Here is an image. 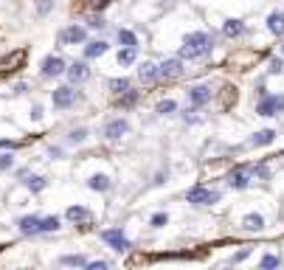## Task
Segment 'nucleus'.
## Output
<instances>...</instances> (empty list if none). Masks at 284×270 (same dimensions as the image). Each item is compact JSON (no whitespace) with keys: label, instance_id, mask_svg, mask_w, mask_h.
<instances>
[{"label":"nucleus","instance_id":"23","mask_svg":"<svg viewBox=\"0 0 284 270\" xmlns=\"http://www.w3.org/2000/svg\"><path fill=\"white\" fill-rule=\"evenodd\" d=\"M87 186H90L93 192H107V189H110V178H107V175H93L90 180H87Z\"/></svg>","mask_w":284,"mask_h":270},{"label":"nucleus","instance_id":"2","mask_svg":"<svg viewBox=\"0 0 284 270\" xmlns=\"http://www.w3.org/2000/svg\"><path fill=\"white\" fill-rule=\"evenodd\" d=\"M101 239H104L113 250H118V253H127V250L132 248V242L127 239V234H124L121 228H107V231H101Z\"/></svg>","mask_w":284,"mask_h":270},{"label":"nucleus","instance_id":"26","mask_svg":"<svg viewBox=\"0 0 284 270\" xmlns=\"http://www.w3.org/2000/svg\"><path fill=\"white\" fill-rule=\"evenodd\" d=\"M138 59V48H121L118 51V65H132Z\"/></svg>","mask_w":284,"mask_h":270},{"label":"nucleus","instance_id":"30","mask_svg":"<svg viewBox=\"0 0 284 270\" xmlns=\"http://www.w3.org/2000/svg\"><path fill=\"white\" fill-rule=\"evenodd\" d=\"M110 87H113V93H124V90H129V79H113Z\"/></svg>","mask_w":284,"mask_h":270},{"label":"nucleus","instance_id":"11","mask_svg":"<svg viewBox=\"0 0 284 270\" xmlns=\"http://www.w3.org/2000/svg\"><path fill=\"white\" fill-rule=\"evenodd\" d=\"M65 73H68V79H71V85H82V82H87L90 79V68H87L85 62H73L65 68Z\"/></svg>","mask_w":284,"mask_h":270},{"label":"nucleus","instance_id":"17","mask_svg":"<svg viewBox=\"0 0 284 270\" xmlns=\"http://www.w3.org/2000/svg\"><path fill=\"white\" fill-rule=\"evenodd\" d=\"M222 34H225L228 40L242 37V34H245V23H242V20H225V26H222Z\"/></svg>","mask_w":284,"mask_h":270},{"label":"nucleus","instance_id":"41","mask_svg":"<svg viewBox=\"0 0 284 270\" xmlns=\"http://www.w3.org/2000/svg\"><path fill=\"white\" fill-rule=\"evenodd\" d=\"M281 54H284V45H281Z\"/></svg>","mask_w":284,"mask_h":270},{"label":"nucleus","instance_id":"21","mask_svg":"<svg viewBox=\"0 0 284 270\" xmlns=\"http://www.w3.org/2000/svg\"><path fill=\"white\" fill-rule=\"evenodd\" d=\"M138 79H141V82H155V79H158V65L141 62V65H138Z\"/></svg>","mask_w":284,"mask_h":270},{"label":"nucleus","instance_id":"18","mask_svg":"<svg viewBox=\"0 0 284 270\" xmlns=\"http://www.w3.org/2000/svg\"><path fill=\"white\" fill-rule=\"evenodd\" d=\"M65 217L71 222H90V211H87L85 206H71L68 211H65Z\"/></svg>","mask_w":284,"mask_h":270},{"label":"nucleus","instance_id":"10","mask_svg":"<svg viewBox=\"0 0 284 270\" xmlns=\"http://www.w3.org/2000/svg\"><path fill=\"white\" fill-rule=\"evenodd\" d=\"M59 40H62V45H82L87 40V31L82 26H68L59 31Z\"/></svg>","mask_w":284,"mask_h":270},{"label":"nucleus","instance_id":"16","mask_svg":"<svg viewBox=\"0 0 284 270\" xmlns=\"http://www.w3.org/2000/svg\"><path fill=\"white\" fill-rule=\"evenodd\" d=\"M276 141V129H259V132L250 138V147H267V144Z\"/></svg>","mask_w":284,"mask_h":270},{"label":"nucleus","instance_id":"5","mask_svg":"<svg viewBox=\"0 0 284 270\" xmlns=\"http://www.w3.org/2000/svg\"><path fill=\"white\" fill-rule=\"evenodd\" d=\"M127 132H129V121L121 118V115H118V118H110L104 124V138H107V141H118V138H124Z\"/></svg>","mask_w":284,"mask_h":270},{"label":"nucleus","instance_id":"35","mask_svg":"<svg viewBox=\"0 0 284 270\" xmlns=\"http://www.w3.org/2000/svg\"><path fill=\"white\" fill-rule=\"evenodd\" d=\"M248 256H250V248H242V250H239V253H234V256H231V264H236V262H242V259H248Z\"/></svg>","mask_w":284,"mask_h":270},{"label":"nucleus","instance_id":"33","mask_svg":"<svg viewBox=\"0 0 284 270\" xmlns=\"http://www.w3.org/2000/svg\"><path fill=\"white\" fill-rule=\"evenodd\" d=\"M87 26H90V29H104L107 23H104V17H96V15H90V17H87Z\"/></svg>","mask_w":284,"mask_h":270},{"label":"nucleus","instance_id":"9","mask_svg":"<svg viewBox=\"0 0 284 270\" xmlns=\"http://www.w3.org/2000/svg\"><path fill=\"white\" fill-rule=\"evenodd\" d=\"M228 186L231 189H236V192H242V189H248L250 186V175H248V169L245 166H234V169L228 172Z\"/></svg>","mask_w":284,"mask_h":270},{"label":"nucleus","instance_id":"25","mask_svg":"<svg viewBox=\"0 0 284 270\" xmlns=\"http://www.w3.org/2000/svg\"><path fill=\"white\" fill-rule=\"evenodd\" d=\"M40 231H43V234L59 231V217H57V214H54V217H43V220H40Z\"/></svg>","mask_w":284,"mask_h":270},{"label":"nucleus","instance_id":"37","mask_svg":"<svg viewBox=\"0 0 284 270\" xmlns=\"http://www.w3.org/2000/svg\"><path fill=\"white\" fill-rule=\"evenodd\" d=\"M284 71V62H281V59H273V62H270V73H281Z\"/></svg>","mask_w":284,"mask_h":270},{"label":"nucleus","instance_id":"13","mask_svg":"<svg viewBox=\"0 0 284 270\" xmlns=\"http://www.w3.org/2000/svg\"><path fill=\"white\" fill-rule=\"evenodd\" d=\"M189 101H192L194 107L208 104V101H211V87H206V85H194V87H189Z\"/></svg>","mask_w":284,"mask_h":270},{"label":"nucleus","instance_id":"31","mask_svg":"<svg viewBox=\"0 0 284 270\" xmlns=\"http://www.w3.org/2000/svg\"><path fill=\"white\" fill-rule=\"evenodd\" d=\"M85 138H87V129H73V132L68 135V141L71 144H82Z\"/></svg>","mask_w":284,"mask_h":270},{"label":"nucleus","instance_id":"7","mask_svg":"<svg viewBox=\"0 0 284 270\" xmlns=\"http://www.w3.org/2000/svg\"><path fill=\"white\" fill-rule=\"evenodd\" d=\"M183 73V59L180 57H172V59H164L158 65V79H178Z\"/></svg>","mask_w":284,"mask_h":270},{"label":"nucleus","instance_id":"1","mask_svg":"<svg viewBox=\"0 0 284 270\" xmlns=\"http://www.w3.org/2000/svg\"><path fill=\"white\" fill-rule=\"evenodd\" d=\"M214 48V37L208 31H192V34H186L183 45H180V59H200L211 54Z\"/></svg>","mask_w":284,"mask_h":270},{"label":"nucleus","instance_id":"24","mask_svg":"<svg viewBox=\"0 0 284 270\" xmlns=\"http://www.w3.org/2000/svg\"><path fill=\"white\" fill-rule=\"evenodd\" d=\"M59 264H71V267H87V259L82 253H68L59 256Z\"/></svg>","mask_w":284,"mask_h":270},{"label":"nucleus","instance_id":"39","mask_svg":"<svg viewBox=\"0 0 284 270\" xmlns=\"http://www.w3.org/2000/svg\"><path fill=\"white\" fill-rule=\"evenodd\" d=\"M31 118H34V121L43 118V107H34V110H31Z\"/></svg>","mask_w":284,"mask_h":270},{"label":"nucleus","instance_id":"34","mask_svg":"<svg viewBox=\"0 0 284 270\" xmlns=\"http://www.w3.org/2000/svg\"><path fill=\"white\" fill-rule=\"evenodd\" d=\"M12 164H15V158H12V155H0V172L12 169Z\"/></svg>","mask_w":284,"mask_h":270},{"label":"nucleus","instance_id":"15","mask_svg":"<svg viewBox=\"0 0 284 270\" xmlns=\"http://www.w3.org/2000/svg\"><path fill=\"white\" fill-rule=\"evenodd\" d=\"M23 186H26V189H31L34 194H40L45 186H48V180L40 178V175H23Z\"/></svg>","mask_w":284,"mask_h":270},{"label":"nucleus","instance_id":"40","mask_svg":"<svg viewBox=\"0 0 284 270\" xmlns=\"http://www.w3.org/2000/svg\"><path fill=\"white\" fill-rule=\"evenodd\" d=\"M6 147L12 150V147H17V144H15V141H0V150H6Z\"/></svg>","mask_w":284,"mask_h":270},{"label":"nucleus","instance_id":"3","mask_svg":"<svg viewBox=\"0 0 284 270\" xmlns=\"http://www.w3.org/2000/svg\"><path fill=\"white\" fill-rule=\"evenodd\" d=\"M186 200L192 203V206H211L220 200V192H208L206 186H192L189 192H186Z\"/></svg>","mask_w":284,"mask_h":270},{"label":"nucleus","instance_id":"20","mask_svg":"<svg viewBox=\"0 0 284 270\" xmlns=\"http://www.w3.org/2000/svg\"><path fill=\"white\" fill-rule=\"evenodd\" d=\"M115 40H118V45H121V48H138V37H135L129 29H118Z\"/></svg>","mask_w":284,"mask_h":270},{"label":"nucleus","instance_id":"36","mask_svg":"<svg viewBox=\"0 0 284 270\" xmlns=\"http://www.w3.org/2000/svg\"><path fill=\"white\" fill-rule=\"evenodd\" d=\"M110 264L104 262V259H99V262H87V270H107Z\"/></svg>","mask_w":284,"mask_h":270},{"label":"nucleus","instance_id":"14","mask_svg":"<svg viewBox=\"0 0 284 270\" xmlns=\"http://www.w3.org/2000/svg\"><path fill=\"white\" fill-rule=\"evenodd\" d=\"M107 51H110V45H107L104 40H93V43L85 45V57L87 59H96V57H104Z\"/></svg>","mask_w":284,"mask_h":270},{"label":"nucleus","instance_id":"28","mask_svg":"<svg viewBox=\"0 0 284 270\" xmlns=\"http://www.w3.org/2000/svg\"><path fill=\"white\" fill-rule=\"evenodd\" d=\"M262 264L264 270H270V267H278V264H281V259H278V256H273V253H267V256H262Z\"/></svg>","mask_w":284,"mask_h":270},{"label":"nucleus","instance_id":"19","mask_svg":"<svg viewBox=\"0 0 284 270\" xmlns=\"http://www.w3.org/2000/svg\"><path fill=\"white\" fill-rule=\"evenodd\" d=\"M267 31L270 34H276V37L284 34V15L281 12H273V15L267 17Z\"/></svg>","mask_w":284,"mask_h":270},{"label":"nucleus","instance_id":"27","mask_svg":"<svg viewBox=\"0 0 284 270\" xmlns=\"http://www.w3.org/2000/svg\"><path fill=\"white\" fill-rule=\"evenodd\" d=\"M135 101H138V90H124L121 93V99H118V104L121 107H132Z\"/></svg>","mask_w":284,"mask_h":270},{"label":"nucleus","instance_id":"4","mask_svg":"<svg viewBox=\"0 0 284 270\" xmlns=\"http://www.w3.org/2000/svg\"><path fill=\"white\" fill-rule=\"evenodd\" d=\"M284 110V96H278V93H273V96H262V101H259V104H256V113L259 115H278Z\"/></svg>","mask_w":284,"mask_h":270},{"label":"nucleus","instance_id":"8","mask_svg":"<svg viewBox=\"0 0 284 270\" xmlns=\"http://www.w3.org/2000/svg\"><path fill=\"white\" fill-rule=\"evenodd\" d=\"M65 59L62 57H57V54H48V57L43 59V76L45 79H54V76H62L65 73Z\"/></svg>","mask_w":284,"mask_h":270},{"label":"nucleus","instance_id":"38","mask_svg":"<svg viewBox=\"0 0 284 270\" xmlns=\"http://www.w3.org/2000/svg\"><path fill=\"white\" fill-rule=\"evenodd\" d=\"M37 9H40V15H48V9H51V0H40V3H37Z\"/></svg>","mask_w":284,"mask_h":270},{"label":"nucleus","instance_id":"6","mask_svg":"<svg viewBox=\"0 0 284 270\" xmlns=\"http://www.w3.org/2000/svg\"><path fill=\"white\" fill-rule=\"evenodd\" d=\"M51 101H54L57 110H68V107H73V101H76V90H73L71 85L57 87V90L51 93Z\"/></svg>","mask_w":284,"mask_h":270},{"label":"nucleus","instance_id":"22","mask_svg":"<svg viewBox=\"0 0 284 270\" xmlns=\"http://www.w3.org/2000/svg\"><path fill=\"white\" fill-rule=\"evenodd\" d=\"M242 228H245V231H262V228H264V217H262V214H248V217L242 220Z\"/></svg>","mask_w":284,"mask_h":270},{"label":"nucleus","instance_id":"29","mask_svg":"<svg viewBox=\"0 0 284 270\" xmlns=\"http://www.w3.org/2000/svg\"><path fill=\"white\" fill-rule=\"evenodd\" d=\"M175 110H178V104H175L172 99H166V101L158 104V113H161V115H169V113H175Z\"/></svg>","mask_w":284,"mask_h":270},{"label":"nucleus","instance_id":"12","mask_svg":"<svg viewBox=\"0 0 284 270\" xmlns=\"http://www.w3.org/2000/svg\"><path fill=\"white\" fill-rule=\"evenodd\" d=\"M40 220H43V217H37V214L20 217V220H17V228H20V234H23V236H37V234H43V231H40Z\"/></svg>","mask_w":284,"mask_h":270},{"label":"nucleus","instance_id":"32","mask_svg":"<svg viewBox=\"0 0 284 270\" xmlns=\"http://www.w3.org/2000/svg\"><path fill=\"white\" fill-rule=\"evenodd\" d=\"M150 222H152V228H164L166 222H169V217L161 211V214H152V220H150Z\"/></svg>","mask_w":284,"mask_h":270}]
</instances>
